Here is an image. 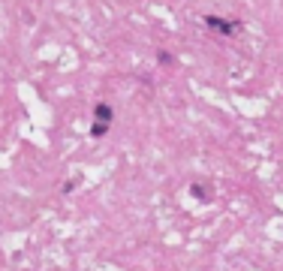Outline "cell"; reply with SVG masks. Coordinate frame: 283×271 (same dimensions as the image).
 <instances>
[{
	"label": "cell",
	"mask_w": 283,
	"mask_h": 271,
	"mask_svg": "<svg viewBox=\"0 0 283 271\" xmlns=\"http://www.w3.org/2000/svg\"><path fill=\"white\" fill-rule=\"evenodd\" d=\"M205 24H208L211 30L223 33V36H232V33H235V24H232V21H223V18H217V15H208V18H205Z\"/></svg>",
	"instance_id": "obj_1"
},
{
	"label": "cell",
	"mask_w": 283,
	"mask_h": 271,
	"mask_svg": "<svg viewBox=\"0 0 283 271\" xmlns=\"http://www.w3.org/2000/svg\"><path fill=\"white\" fill-rule=\"evenodd\" d=\"M90 133H93V136H106V133H109V124H106V121H93Z\"/></svg>",
	"instance_id": "obj_2"
},
{
	"label": "cell",
	"mask_w": 283,
	"mask_h": 271,
	"mask_svg": "<svg viewBox=\"0 0 283 271\" xmlns=\"http://www.w3.org/2000/svg\"><path fill=\"white\" fill-rule=\"evenodd\" d=\"M109 118H112V109H109L106 103H103V106H97V121H109Z\"/></svg>",
	"instance_id": "obj_3"
}]
</instances>
